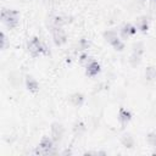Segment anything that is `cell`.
Listing matches in <instances>:
<instances>
[{"instance_id": "603a6c76", "label": "cell", "mask_w": 156, "mask_h": 156, "mask_svg": "<svg viewBox=\"0 0 156 156\" xmlns=\"http://www.w3.org/2000/svg\"><path fill=\"white\" fill-rule=\"evenodd\" d=\"M0 37H1V49H5L6 48V37H5V34L2 32H1Z\"/></svg>"}, {"instance_id": "ba28073f", "label": "cell", "mask_w": 156, "mask_h": 156, "mask_svg": "<svg viewBox=\"0 0 156 156\" xmlns=\"http://www.w3.org/2000/svg\"><path fill=\"white\" fill-rule=\"evenodd\" d=\"M135 33H136V27L133 26V24H130V23H127V24H124L121 28V37L124 38V39L133 37Z\"/></svg>"}, {"instance_id": "30bf717a", "label": "cell", "mask_w": 156, "mask_h": 156, "mask_svg": "<svg viewBox=\"0 0 156 156\" xmlns=\"http://www.w3.org/2000/svg\"><path fill=\"white\" fill-rule=\"evenodd\" d=\"M135 27H136L140 32L146 33L147 29H149V21H147V18H146L145 16H140V17H138L136 21H135Z\"/></svg>"}, {"instance_id": "ffe728a7", "label": "cell", "mask_w": 156, "mask_h": 156, "mask_svg": "<svg viewBox=\"0 0 156 156\" xmlns=\"http://www.w3.org/2000/svg\"><path fill=\"white\" fill-rule=\"evenodd\" d=\"M78 45H79V49H80V50H87V49H89V46H90V41H89L88 39H85V38H82V39L79 40Z\"/></svg>"}, {"instance_id": "7c38bea8", "label": "cell", "mask_w": 156, "mask_h": 156, "mask_svg": "<svg viewBox=\"0 0 156 156\" xmlns=\"http://www.w3.org/2000/svg\"><path fill=\"white\" fill-rule=\"evenodd\" d=\"M121 141H122L123 146H126V147H128V149H130V147L134 146V138H133L132 134H129V133L124 134V135L122 136Z\"/></svg>"}, {"instance_id": "44dd1931", "label": "cell", "mask_w": 156, "mask_h": 156, "mask_svg": "<svg viewBox=\"0 0 156 156\" xmlns=\"http://www.w3.org/2000/svg\"><path fill=\"white\" fill-rule=\"evenodd\" d=\"M143 51H144V46H143L141 43H136V44H134V46H133V52H134V54L141 56Z\"/></svg>"}, {"instance_id": "3957f363", "label": "cell", "mask_w": 156, "mask_h": 156, "mask_svg": "<svg viewBox=\"0 0 156 156\" xmlns=\"http://www.w3.org/2000/svg\"><path fill=\"white\" fill-rule=\"evenodd\" d=\"M54 143H55V141L52 140V138H49V136L41 138L39 145H38L37 149L34 150V154H35V155H39V156L54 154Z\"/></svg>"}, {"instance_id": "e0dca14e", "label": "cell", "mask_w": 156, "mask_h": 156, "mask_svg": "<svg viewBox=\"0 0 156 156\" xmlns=\"http://www.w3.org/2000/svg\"><path fill=\"white\" fill-rule=\"evenodd\" d=\"M91 60H93V58H91L88 54H82V55L79 56V62H80V65L84 66V67H87L88 63H89Z\"/></svg>"}, {"instance_id": "8fae6325", "label": "cell", "mask_w": 156, "mask_h": 156, "mask_svg": "<svg viewBox=\"0 0 156 156\" xmlns=\"http://www.w3.org/2000/svg\"><path fill=\"white\" fill-rule=\"evenodd\" d=\"M69 101H71V104H72L73 106L79 107V106H82L83 102H84V95L80 94V93H74V94L71 95Z\"/></svg>"}, {"instance_id": "9c48e42d", "label": "cell", "mask_w": 156, "mask_h": 156, "mask_svg": "<svg viewBox=\"0 0 156 156\" xmlns=\"http://www.w3.org/2000/svg\"><path fill=\"white\" fill-rule=\"evenodd\" d=\"M26 87L30 93H37L39 90V83L33 76H27L26 77Z\"/></svg>"}, {"instance_id": "9a60e30c", "label": "cell", "mask_w": 156, "mask_h": 156, "mask_svg": "<svg viewBox=\"0 0 156 156\" xmlns=\"http://www.w3.org/2000/svg\"><path fill=\"white\" fill-rule=\"evenodd\" d=\"M73 132H74L76 135H80V134H83V133L85 132V126H84L82 122H77V123H74V126H73Z\"/></svg>"}, {"instance_id": "6da1fadb", "label": "cell", "mask_w": 156, "mask_h": 156, "mask_svg": "<svg viewBox=\"0 0 156 156\" xmlns=\"http://www.w3.org/2000/svg\"><path fill=\"white\" fill-rule=\"evenodd\" d=\"M1 20L9 28H15L18 24L20 20V12L16 10L10 9H2L1 11Z\"/></svg>"}, {"instance_id": "8992f818", "label": "cell", "mask_w": 156, "mask_h": 156, "mask_svg": "<svg viewBox=\"0 0 156 156\" xmlns=\"http://www.w3.org/2000/svg\"><path fill=\"white\" fill-rule=\"evenodd\" d=\"M132 119V113L130 111L126 110L124 107H121L119 111H118V122L121 123L122 127H126Z\"/></svg>"}, {"instance_id": "ac0fdd59", "label": "cell", "mask_w": 156, "mask_h": 156, "mask_svg": "<svg viewBox=\"0 0 156 156\" xmlns=\"http://www.w3.org/2000/svg\"><path fill=\"white\" fill-rule=\"evenodd\" d=\"M146 140H147V143H149L151 146H156V130L150 132V133L147 134V136H146Z\"/></svg>"}, {"instance_id": "d6986e66", "label": "cell", "mask_w": 156, "mask_h": 156, "mask_svg": "<svg viewBox=\"0 0 156 156\" xmlns=\"http://www.w3.org/2000/svg\"><path fill=\"white\" fill-rule=\"evenodd\" d=\"M66 23H67V21H66V18L62 17V16H56V17L54 18V24H55V27H62V26L66 24Z\"/></svg>"}, {"instance_id": "2e32d148", "label": "cell", "mask_w": 156, "mask_h": 156, "mask_svg": "<svg viewBox=\"0 0 156 156\" xmlns=\"http://www.w3.org/2000/svg\"><path fill=\"white\" fill-rule=\"evenodd\" d=\"M104 37H105V39H106L108 43H111V41H112L113 39H116L118 35H117V33H116L115 30H111V29H110V30H106V32L104 33Z\"/></svg>"}, {"instance_id": "7402d4cb", "label": "cell", "mask_w": 156, "mask_h": 156, "mask_svg": "<svg viewBox=\"0 0 156 156\" xmlns=\"http://www.w3.org/2000/svg\"><path fill=\"white\" fill-rule=\"evenodd\" d=\"M140 55H136V54H132V56H130V58H129V62L133 65V66H136L139 62H140Z\"/></svg>"}, {"instance_id": "7a4b0ae2", "label": "cell", "mask_w": 156, "mask_h": 156, "mask_svg": "<svg viewBox=\"0 0 156 156\" xmlns=\"http://www.w3.org/2000/svg\"><path fill=\"white\" fill-rule=\"evenodd\" d=\"M28 51H29V54H30L33 57H37V56H39V55H41V54H45V55L49 54L48 48H46V46L43 44V41H41L39 38H37V37H33V38L30 39V41L28 43Z\"/></svg>"}, {"instance_id": "277c9868", "label": "cell", "mask_w": 156, "mask_h": 156, "mask_svg": "<svg viewBox=\"0 0 156 156\" xmlns=\"http://www.w3.org/2000/svg\"><path fill=\"white\" fill-rule=\"evenodd\" d=\"M52 39L57 46H61L67 41V34L62 29V27H55L52 29Z\"/></svg>"}, {"instance_id": "cb8c5ba5", "label": "cell", "mask_w": 156, "mask_h": 156, "mask_svg": "<svg viewBox=\"0 0 156 156\" xmlns=\"http://www.w3.org/2000/svg\"><path fill=\"white\" fill-rule=\"evenodd\" d=\"M154 1H156V0H154Z\"/></svg>"}, {"instance_id": "5b68a950", "label": "cell", "mask_w": 156, "mask_h": 156, "mask_svg": "<svg viewBox=\"0 0 156 156\" xmlns=\"http://www.w3.org/2000/svg\"><path fill=\"white\" fill-rule=\"evenodd\" d=\"M63 132H65V129H63L62 124H60L57 122L51 124V138H52V140L55 143L61 141V139L63 136Z\"/></svg>"}, {"instance_id": "52a82bcc", "label": "cell", "mask_w": 156, "mask_h": 156, "mask_svg": "<svg viewBox=\"0 0 156 156\" xmlns=\"http://www.w3.org/2000/svg\"><path fill=\"white\" fill-rule=\"evenodd\" d=\"M100 69H101L100 63H99L98 61H95V60H91V61L88 63V66L85 67V73H87L89 77H94V76H96V74L100 72Z\"/></svg>"}, {"instance_id": "5bb4252c", "label": "cell", "mask_w": 156, "mask_h": 156, "mask_svg": "<svg viewBox=\"0 0 156 156\" xmlns=\"http://www.w3.org/2000/svg\"><path fill=\"white\" fill-rule=\"evenodd\" d=\"M145 77H146L147 80H152V79H155V78H156V68L152 67V66L147 67V68L145 69Z\"/></svg>"}, {"instance_id": "4fadbf2b", "label": "cell", "mask_w": 156, "mask_h": 156, "mask_svg": "<svg viewBox=\"0 0 156 156\" xmlns=\"http://www.w3.org/2000/svg\"><path fill=\"white\" fill-rule=\"evenodd\" d=\"M110 45H111L115 50H117V51H122V50L124 49V43L119 39V37H117L116 39H113V40L110 43Z\"/></svg>"}]
</instances>
